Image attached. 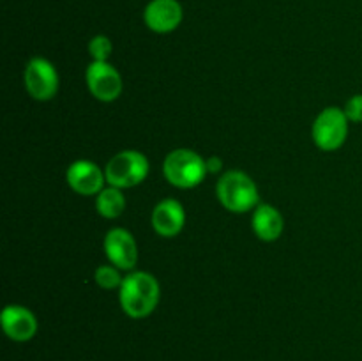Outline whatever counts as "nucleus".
<instances>
[{
	"instance_id": "obj_8",
	"label": "nucleus",
	"mask_w": 362,
	"mask_h": 361,
	"mask_svg": "<svg viewBox=\"0 0 362 361\" xmlns=\"http://www.w3.org/2000/svg\"><path fill=\"white\" fill-rule=\"evenodd\" d=\"M105 251L110 264L131 271L138 262V246L133 234L126 229H112L105 237Z\"/></svg>"
},
{
	"instance_id": "obj_3",
	"label": "nucleus",
	"mask_w": 362,
	"mask_h": 361,
	"mask_svg": "<svg viewBox=\"0 0 362 361\" xmlns=\"http://www.w3.org/2000/svg\"><path fill=\"white\" fill-rule=\"evenodd\" d=\"M163 173L172 186L189 190L198 186L209 172L205 159L198 152L191 149H175L165 158Z\"/></svg>"
},
{
	"instance_id": "obj_7",
	"label": "nucleus",
	"mask_w": 362,
	"mask_h": 361,
	"mask_svg": "<svg viewBox=\"0 0 362 361\" xmlns=\"http://www.w3.org/2000/svg\"><path fill=\"white\" fill-rule=\"evenodd\" d=\"M87 87L95 99L103 103H112L122 94V76L110 62L92 60L85 73Z\"/></svg>"
},
{
	"instance_id": "obj_15",
	"label": "nucleus",
	"mask_w": 362,
	"mask_h": 361,
	"mask_svg": "<svg viewBox=\"0 0 362 361\" xmlns=\"http://www.w3.org/2000/svg\"><path fill=\"white\" fill-rule=\"evenodd\" d=\"M94 280L101 289L112 290L122 285V276H120L119 268L115 265H99L94 271Z\"/></svg>"
},
{
	"instance_id": "obj_16",
	"label": "nucleus",
	"mask_w": 362,
	"mask_h": 361,
	"mask_svg": "<svg viewBox=\"0 0 362 361\" xmlns=\"http://www.w3.org/2000/svg\"><path fill=\"white\" fill-rule=\"evenodd\" d=\"M112 52L113 45L112 41H110L108 35H94V38L90 39V42H88V53H90L92 59L98 60V62H108Z\"/></svg>"
},
{
	"instance_id": "obj_1",
	"label": "nucleus",
	"mask_w": 362,
	"mask_h": 361,
	"mask_svg": "<svg viewBox=\"0 0 362 361\" xmlns=\"http://www.w3.org/2000/svg\"><path fill=\"white\" fill-rule=\"evenodd\" d=\"M120 306L131 319L148 317L158 308L161 287L154 275L147 271H133L122 280Z\"/></svg>"
},
{
	"instance_id": "obj_5",
	"label": "nucleus",
	"mask_w": 362,
	"mask_h": 361,
	"mask_svg": "<svg viewBox=\"0 0 362 361\" xmlns=\"http://www.w3.org/2000/svg\"><path fill=\"white\" fill-rule=\"evenodd\" d=\"M349 122L345 110H339L336 106L324 108L317 115L313 130H311L315 145L325 152L338 151L349 137Z\"/></svg>"
},
{
	"instance_id": "obj_12",
	"label": "nucleus",
	"mask_w": 362,
	"mask_h": 361,
	"mask_svg": "<svg viewBox=\"0 0 362 361\" xmlns=\"http://www.w3.org/2000/svg\"><path fill=\"white\" fill-rule=\"evenodd\" d=\"M152 229L161 237H175L186 223V211L175 198H165L152 211Z\"/></svg>"
},
{
	"instance_id": "obj_18",
	"label": "nucleus",
	"mask_w": 362,
	"mask_h": 361,
	"mask_svg": "<svg viewBox=\"0 0 362 361\" xmlns=\"http://www.w3.org/2000/svg\"><path fill=\"white\" fill-rule=\"evenodd\" d=\"M205 165H207L209 173H218L223 168V159L219 156H212V158L205 159Z\"/></svg>"
},
{
	"instance_id": "obj_2",
	"label": "nucleus",
	"mask_w": 362,
	"mask_h": 361,
	"mask_svg": "<svg viewBox=\"0 0 362 361\" xmlns=\"http://www.w3.org/2000/svg\"><path fill=\"white\" fill-rule=\"evenodd\" d=\"M216 193L223 207L230 212H247L257 207L260 200L255 180L240 170L223 173L216 186Z\"/></svg>"
},
{
	"instance_id": "obj_13",
	"label": "nucleus",
	"mask_w": 362,
	"mask_h": 361,
	"mask_svg": "<svg viewBox=\"0 0 362 361\" xmlns=\"http://www.w3.org/2000/svg\"><path fill=\"white\" fill-rule=\"evenodd\" d=\"M285 229L281 212L269 204H258L253 212V230L258 236V239L265 243L279 239Z\"/></svg>"
},
{
	"instance_id": "obj_9",
	"label": "nucleus",
	"mask_w": 362,
	"mask_h": 361,
	"mask_svg": "<svg viewBox=\"0 0 362 361\" xmlns=\"http://www.w3.org/2000/svg\"><path fill=\"white\" fill-rule=\"evenodd\" d=\"M184 9L179 0H151L144 11L145 25L156 34H168L182 23Z\"/></svg>"
},
{
	"instance_id": "obj_6",
	"label": "nucleus",
	"mask_w": 362,
	"mask_h": 361,
	"mask_svg": "<svg viewBox=\"0 0 362 361\" xmlns=\"http://www.w3.org/2000/svg\"><path fill=\"white\" fill-rule=\"evenodd\" d=\"M25 88L37 101H49L59 91V73L49 60L34 57L28 60L23 73Z\"/></svg>"
},
{
	"instance_id": "obj_17",
	"label": "nucleus",
	"mask_w": 362,
	"mask_h": 361,
	"mask_svg": "<svg viewBox=\"0 0 362 361\" xmlns=\"http://www.w3.org/2000/svg\"><path fill=\"white\" fill-rule=\"evenodd\" d=\"M343 110H345L350 122H362V94L352 96Z\"/></svg>"
},
{
	"instance_id": "obj_14",
	"label": "nucleus",
	"mask_w": 362,
	"mask_h": 361,
	"mask_svg": "<svg viewBox=\"0 0 362 361\" xmlns=\"http://www.w3.org/2000/svg\"><path fill=\"white\" fill-rule=\"evenodd\" d=\"M95 209L106 219L119 218L126 209V197H124L122 190L115 186L103 188L95 198Z\"/></svg>"
},
{
	"instance_id": "obj_11",
	"label": "nucleus",
	"mask_w": 362,
	"mask_h": 361,
	"mask_svg": "<svg viewBox=\"0 0 362 361\" xmlns=\"http://www.w3.org/2000/svg\"><path fill=\"white\" fill-rule=\"evenodd\" d=\"M2 329L14 342H28L37 333V319L21 304H7L2 311Z\"/></svg>"
},
{
	"instance_id": "obj_4",
	"label": "nucleus",
	"mask_w": 362,
	"mask_h": 361,
	"mask_svg": "<svg viewBox=\"0 0 362 361\" xmlns=\"http://www.w3.org/2000/svg\"><path fill=\"white\" fill-rule=\"evenodd\" d=\"M106 183L110 186L134 188L148 176V159L140 151H120L106 163Z\"/></svg>"
},
{
	"instance_id": "obj_10",
	"label": "nucleus",
	"mask_w": 362,
	"mask_h": 361,
	"mask_svg": "<svg viewBox=\"0 0 362 361\" xmlns=\"http://www.w3.org/2000/svg\"><path fill=\"white\" fill-rule=\"evenodd\" d=\"M66 180L78 195H98L105 186L106 176L94 161L78 159L67 168Z\"/></svg>"
}]
</instances>
